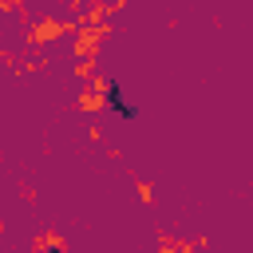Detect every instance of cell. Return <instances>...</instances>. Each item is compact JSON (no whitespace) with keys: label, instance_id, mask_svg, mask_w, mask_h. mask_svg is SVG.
<instances>
[{"label":"cell","instance_id":"obj_1","mask_svg":"<svg viewBox=\"0 0 253 253\" xmlns=\"http://www.w3.org/2000/svg\"><path fill=\"white\" fill-rule=\"evenodd\" d=\"M107 103L115 107V115H119V119H138V107H130V103H123V99H119V87H111V95H107Z\"/></svg>","mask_w":253,"mask_h":253}]
</instances>
